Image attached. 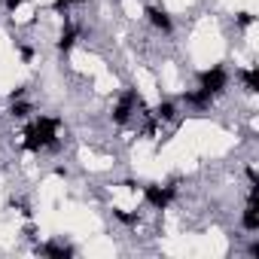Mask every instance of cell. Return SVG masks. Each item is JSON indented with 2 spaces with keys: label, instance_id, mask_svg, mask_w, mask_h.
Returning <instances> with one entry per match:
<instances>
[{
  "label": "cell",
  "instance_id": "6da1fadb",
  "mask_svg": "<svg viewBox=\"0 0 259 259\" xmlns=\"http://www.w3.org/2000/svg\"><path fill=\"white\" fill-rule=\"evenodd\" d=\"M58 119H49V116H40L28 132H25V150L28 153H40V150H58V141H55V132H58Z\"/></svg>",
  "mask_w": 259,
  "mask_h": 259
},
{
  "label": "cell",
  "instance_id": "7a4b0ae2",
  "mask_svg": "<svg viewBox=\"0 0 259 259\" xmlns=\"http://www.w3.org/2000/svg\"><path fill=\"white\" fill-rule=\"evenodd\" d=\"M171 195H174V186H159V183H147V186H144V198H147L156 210H165L168 201H171Z\"/></svg>",
  "mask_w": 259,
  "mask_h": 259
},
{
  "label": "cell",
  "instance_id": "3957f363",
  "mask_svg": "<svg viewBox=\"0 0 259 259\" xmlns=\"http://www.w3.org/2000/svg\"><path fill=\"white\" fill-rule=\"evenodd\" d=\"M226 85H229V73H226L223 67H210V70H204V73H201V89H204V92L220 95Z\"/></svg>",
  "mask_w": 259,
  "mask_h": 259
},
{
  "label": "cell",
  "instance_id": "277c9868",
  "mask_svg": "<svg viewBox=\"0 0 259 259\" xmlns=\"http://www.w3.org/2000/svg\"><path fill=\"white\" fill-rule=\"evenodd\" d=\"M135 104H141V101L135 98V92H128V95L113 107V119H116V122H128V116H132V107H135Z\"/></svg>",
  "mask_w": 259,
  "mask_h": 259
},
{
  "label": "cell",
  "instance_id": "5b68a950",
  "mask_svg": "<svg viewBox=\"0 0 259 259\" xmlns=\"http://www.w3.org/2000/svg\"><path fill=\"white\" fill-rule=\"evenodd\" d=\"M147 16H150V22H153L159 31H171V16H168L162 7H150V10H147Z\"/></svg>",
  "mask_w": 259,
  "mask_h": 259
},
{
  "label": "cell",
  "instance_id": "8992f818",
  "mask_svg": "<svg viewBox=\"0 0 259 259\" xmlns=\"http://www.w3.org/2000/svg\"><path fill=\"white\" fill-rule=\"evenodd\" d=\"M241 226H244L247 232H256V229H259V207H256L253 198H250V204H247V210H244V217H241Z\"/></svg>",
  "mask_w": 259,
  "mask_h": 259
},
{
  "label": "cell",
  "instance_id": "52a82bcc",
  "mask_svg": "<svg viewBox=\"0 0 259 259\" xmlns=\"http://www.w3.org/2000/svg\"><path fill=\"white\" fill-rule=\"evenodd\" d=\"M210 101H213V95L204 92V89H198V92H186V104H192V107H207Z\"/></svg>",
  "mask_w": 259,
  "mask_h": 259
},
{
  "label": "cell",
  "instance_id": "ba28073f",
  "mask_svg": "<svg viewBox=\"0 0 259 259\" xmlns=\"http://www.w3.org/2000/svg\"><path fill=\"white\" fill-rule=\"evenodd\" d=\"M241 79H244V89H247V92H259V70H256V67H247V70L241 73Z\"/></svg>",
  "mask_w": 259,
  "mask_h": 259
},
{
  "label": "cell",
  "instance_id": "9c48e42d",
  "mask_svg": "<svg viewBox=\"0 0 259 259\" xmlns=\"http://www.w3.org/2000/svg\"><path fill=\"white\" fill-rule=\"evenodd\" d=\"M43 253H46V256H55V259L73 256V250H70V247H64V244H55V241H52V244H46V247H43Z\"/></svg>",
  "mask_w": 259,
  "mask_h": 259
},
{
  "label": "cell",
  "instance_id": "30bf717a",
  "mask_svg": "<svg viewBox=\"0 0 259 259\" xmlns=\"http://www.w3.org/2000/svg\"><path fill=\"white\" fill-rule=\"evenodd\" d=\"M174 116H177V107H174L171 101H165V104H159V107H156V119H165V122H171Z\"/></svg>",
  "mask_w": 259,
  "mask_h": 259
},
{
  "label": "cell",
  "instance_id": "8fae6325",
  "mask_svg": "<svg viewBox=\"0 0 259 259\" xmlns=\"http://www.w3.org/2000/svg\"><path fill=\"white\" fill-rule=\"evenodd\" d=\"M73 43H76V31H73V28H67V31L61 34V40H58V49H61V52H70V49H73Z\"/></svg>",
  "mask_w": 259,
  "mask_h": 259
},
{
  "label": "cell",
  "instance_id": "7c38bea8",
  "mask_svg": "<svg viewBox=\"0 0 259 259\" xmlns=\"http://www.w3.org/2000/svg\"><path fill=\"white\" fill-rule=\"evenodd\" d=\"M10 113H13V119H28L31 116V104H25V101H13V107H10Z\"/></svg>",
  "mask_w": 259,
  "mask_h": 259
},
{
  "label": "cell",
  "instance_id": "4fadbf2b",
  "mask_svg": "<svg viewBox=\"0 0 259 259\" xmlns=\"http://www.w3.org/2000/svg\"><path fill=\"white\" fill-rule=\"evenodd\" d=\"M113 217L119 223H125V226H135L138 223V213H128V210H119V207H113Z\"/></svg>",
  "mask_w": 259,
  "mask_h": 259
},
{
  "label": "cell",
  "instance_id": "5bb4252c",
  "mask_svg": "<svg viewBox=\"0 0 259 259\" xmlns=\"http://www.w3.org/2000/svg\"><path fill=\"white\" fill-rule=\"evenodd\" d=\"M235 22H238L241 28H250V25H253V16H250V13H238V19H235Z\"/></svg>",
  "mask_w": 259,
  "mask_h": 259
},
{
  "label": "cell",
  "instance_id": "9a60e30c",
  "mask_svg": "<svg viewBox=\"0 0 259 259\" xmlns=\"http://www.w3.org/2000/svg\"><path fill=\"white\" fill-rule=\"evenodd\" d=\"M67 7H70V0H55V13H67Z\"/></svg>",
  "mask_w": 259,
  "mask_h": 259
},
{
  "label": "cell",
  "instance_id": "2e32d148",
  "mask_svg": "<svg viewBox=\"0 0 259 259\" xmlns=\"http://www.w3.org/2000/svg\"><path fill=\"white\" fill-rule=\"evenodd\" d=\"M22 58L31 61V58H34V49H31V46H22Z\"/></svg>",
  "mask_w": 259,
  "mask_h": 259
},
{
  "label": "cell",
  "instance_id": "e0dca14e",
  "mask_svg": "<svg viewBox=\"0 0 259 259\" xmlns=\"http://www.w3.org/2000/svg\"><path fill=\"white\" fill-rule=\"evenodd\" d=\"M25 4V0H7V10H19Z\"/></svg>",
  "mask_w": 259,
  "mask_h": 259
}]
</instances>
